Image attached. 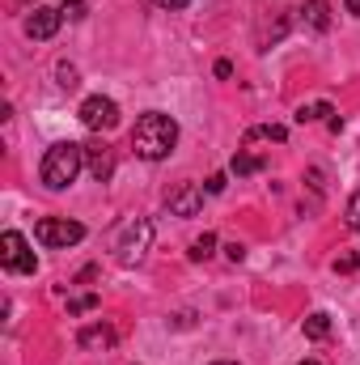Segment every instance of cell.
<instances>
[{"label":"cell","mask_w":360,"mask_h":365,"mask_svg":"<svg viewBox=\"0 0 360 365\" xmlns=\"http://www.w3.org/2000/svg\"><path fill=\"white\" fill-rule=\"evenodd\" d=\"M90 310H97V293H85V297L68 302V314H90Z\"/></svg>","instance_id":"obj_18"},{"label":"cell","mask_w":360,"mask_h":365,"mask_svg":"<svg viewBox=\"0 0 360 365\" xmlns=\"http://www.w3.org/2000/svg\"><path fill=\"white\" fill-rule=\"evenodd\" d=\"M60 13H64V21H85L90 4H85V0H64V4H60Z\"/></svg>","instance_id":"obj_17"},{"label":"cell","mask_w":360,"mask_h":365,"mask_svg":"<svg viewBox=\"0 0 360 365\" xmlns=\"http://www.w3.org/2000/svg\"><path fill=\"white\" fill-rule=\"evenodd\" d=\"M327 115H335V106H331V102H309V106H297V123H314V119H327Z\"/></svg>","instance_id":"obj_15"},{"label":"cell","mask_w":360,"mask_h":365,"mask_svg":"<svg viewBox=\"0 0 360 365\" xmlns=\"http://www.w3.org/2000/svg\"><path fill=\"white\" fill-rule=\"evenodd\" d=\"M93 276H97V268L90 264V268H81V276H77V284H85V280H93Z\"/></svg>","instance_id":"obj_26"},{"label":"cell","mask_w":360,"mask_h":365,"mask_svg":"<svg viewBox=\"0 0 360 365\" xmlns=\"http://www.w3.org/2000/svg\"><path fill=\"white\" fill-rule=\"evenodd\" d=\"M64 26V13L60 9H51V4H38L30 17H26V34L34 38V43H47V38H55V30Z\"/></svg>","instance_id":"obj_7"},{"label":"cell","mask_w":360,"mask_h":365,"mask_svg":"<svg viewBox=\"0 0 360 365\" xmlns=\"http://www.w3.org/2000/svg\"><path fill=\"white\" fill-rule=\"evenodd\" d=\"M229 170L233 175H259V170H268V158H259V153H233Z\"/></svg>","instance_id":"obj_13"},{"label":"cell","mask_w":360,"mask_h":365,"mask_svg":"<svg viewBox=\"0 0 360 365\" xmlns=\"http://www.w3.org/2000/svg\"><path fill=\"white\" fill-rule=\"evenodd\" d=\"M81 170H85V145L60 140V145H51V149L43 153L38 179H43V187H51V191H64V187H73V179H77Z\"/></svg>","instance_id":"obj_2"},{"label":"cell","mask_w":360,"mask_h":365,"mask_svg":"<svg viewBox=\"0 0 360 365\" xmlns=\"http://www.w3.org/2000/svg\"><path fill=\"white\" fill-rule=\"evenodd\" d=\"M85 170L93 175V182H110V175H115V149L102 136L85 145Z\"/></svg>","instance_id":"obj_8"},{"label":"cell","mask_w":360,"mask_h":365,"mask_svg":"<svg viewBox=\"0 0 360 365\" xmlns=\"http://www.w3.org/2000/svg\"><path fill=\"white\" fill-rule=\"evenodd\" d=\"M203 191H208V195H221V191H225V175H212V179L203 182Z\"/></svg>","instance_id":"obj_22"},{"label":"cell","mask_w":360,"mask_h":365,"mask_svg":"<svg viewBox=\"0 0 360 365\" xmlns=\"http://www.w3.org/2000/svg\"><path fill=\"white\" fill-rule=\"evenodd\" d=\"M55 77H60V86H64V90H77V86H81L73 64H55Z\"/></svg>","instance_id":"obj_19"},{"label":"cell","mask_w":360,"mask_h":365,"mask_svg":"<svg viewBox=\"0 0 360 365\" xmlns=\"http://www.w3.org/2000/svg\"><path fill=\"white\" fill-rule=\"evenodd\" d=\"M174 145H179V123H174L170 115L149 110V115L136 119V128H132V149H136V158L162 162V158H170Z\"/></svg>","instance_id":"obj_1"},{"label":"cell","mask_w":360,"mask_h":365,"mask_svg":"<svg viewBox=\"0 0 360 365\" xmlns=\"http://www.w3.org/2000/svg\"><path fill=\"white\" fill-rule=\"evenodd\" d=\"M34 238L51 251H64V247H77L85 238V225L81 221H68V217H43L34 225Z\"/></svg>","instance_id":"obj_4"},{"label":"cell","mask_w":360,"mask_h":365,"mask_svg":"<svg viewBox=\"0 0 360 365\" xmlns=\"http://www.w3.org/2000/svg\"><path fill=\"white\" fill-rule=\"evenodd\" d=\"M301 331H305V340H327V336H331V314H322V310L305 314Z\"/></svg>","instance_id":"obj_12"},{"label":"cell","mask_w":360,"mask_h":365,"mask_svg":"<svg viewBox=\"0 0 360 365\" xmlns=\"http://www.w3.org/2000/svg\"><path fill=\"white\" fill-rule=\"evenodd\" d=\"M212 365H238V361H212Z\"/></svg>","instance_id":"obj_28"},{"label":"cell","mask_w":360,"mask_h":365,"mask_svg":"<svg viewBox=\"0 0 360 365\" xmlns=\"http://www.w3.org/2000/svg\"><path fill=\"white\" fill-rule=\"evenodd\" d=\"M77 344H81L85 353H106V349L115 344V331H110L106 323H93V327H85V331L77 336Z\"/></svg>","instance_id":"obj_10"},{"label":"cell","mask_w":360,"mask_h":365,"mask_svg":"<svg viewBox=\"0 0 360 365\" xmlns=\"http://www.w3.org/2000/svg\"><path fill=\"white\" fill-rule=\"evenodd\" d=\"M212 73L225 81V77H233V64H229V60H216V68H212Z\"/></svg>","instance_id":"obj_24"},{"label":"cell","mask_w":360,"mask_h":365,"mask_svg":"<svg viewBox=\"0 0 360 365\" xmlns=\"http://www.w3.org/2000/svg\"><path fill=\"white\" fill-rule=\"evenodd\" d=\"M77 115H81V123H85L90 132H97V136H102V132H110V128L119 123V106H115V98H102V93L85 98Z\"/></svg>","instance_id":"obj_6"},{"label":"cell","mask_w":360,"mask_h":365,"mask_svg":"<svg viewBox=\"0 0 360 365\" xmlns=\"http://www.w3.org/2000/svg\"><path fill=\"white\" fill-rule=\"evenodd\" d=\"M301 365H318V361H301Z\"/></svg>","instance_id":"obj_29"},{"label":"cell","mask_w":360,"mask_h":365,"mask_svg":"<svg viewBox=\"0 0 360 365\" xmlns=\"http://www.w3.org/2000/svg\"><path fill=\"white\" fill-rule=\"evenodd\" d=\"M212 251H216V234H199V238L191 242V251H186V255H191L195 264H203V259H212Z\"/></svg>","instance_id":"obj_16"},{"label":"cell","mask_w":360,"mask_h":365,"mask_svg":"<svg viewBox=\"0 0 360 365\" xmlns=\"http://www.w3.org/2000/svg\"><path fill=\"white\" fill-rule=\"evenodd\" d=\"M335 272H344V276L360 272V255H344V259H335Z\"/></svg>","instance_id":"obj_21"},{"label":"cell","mask_w":360,"mask_h":365,"mask_svg":"<svg viewBox=\"0 0 360 365\" xmlns=\"http://www.w3.org/2000/svg\"><path fill=\"white\" fill-rule=\"evenodd\" d=\"M149 247H153V221H149V217H127V221L115 230V238H110V251H115V259H119L123 268L144 264Z\"/></svg>","instance_id":"obj_3"},{"label":"cell","mask_w":360,"mask_h":365,"mask_svg":"<svg viewBox=\"0 0 360 365\" xmlns=\"http://www.w3.org/2000/svg\"><path fill=\"white\" fill-rule=\"evenodd\" d=\"M166 208H170L174 217H195V212L203 208V187H199V182H179V187L166 195Z\"/></svg>","instance_id":"obj_9"},{"label":"cell","mask_w":360,"mask_h":365,"mask_svg":"<svg viewBox=\"0 0 360 365\" xmlns=\"http://www.w3.org/2000/svg\"><path fill=\"white\" fill-rule=\"evenodd\" d=\"M255 140H288V128H280V123H259V128L246 132V145H255Z\"/></svg>","instance_id":"obj_14"},{"label":"cell","mask_w":360,"mask_h":365,"mask_svg":"<svg viewBox=\"0 0 360 365\" xmlns=\"http://www.w3.org/2000/svg\"><path fill=\"white\" fill-rule=\"evenodd\" d=\"M301 17H305V26H309V30H318V34H327V30H331V4H327V0H305Z\"/></svg>","instance_id":"obj_11"},{"label":"cell","mask_w":360,"mask_h":365,"mask_svg":"<svg viewBox=\"0 0 360 365\" xmlns=\"http://www.w3.org/2000/svg\"><path fill=\"white\" fill-rule=\"evenodd\" d=\"M225 255H229L233 264H242V259H246V247H242V242H229V247H225Z\"/></svg>","instance_id":"obj_23"},{"label":"cell","mask_w":360,"mask_h":365,"mask_svg":"<svg viewBox=\"0 0 360 365\" xmlns=\"http://www.w3.org/2000/svg\"><path fill=\"white\" fill-rule=\"evenodd\" d=\"M0 264H4L9 272H17V276L38 272V259H34L30 242H26L17 230H4V234H0Z\"/></svg>","instance_id":"obj_5"},{"label":"cell","mask_w":360,"mask_h":365,"mask_svg":"<svg viewBox=\"0 0 360 365\" xmlns=\"http://www.w3.org/2000/svg\"><path fill=\"white\" fill-rule=\"evenodd\" d=\"M153 4H157V9H186L191 0H153Z\"/></svg>","instance_id":"obj_25"},{"label":"cell","mask_w":360,"mask_h":365,"mask_svg":"<svg viewBox=\"0 0 360 365\" xmlns=\"http://www.w3.org/2000/svg\"><path fill=\"white\" fill-rule=\"evenodd\" d=\"M344 4H348V13H352V17H360V0H344Z\"/></svg>","instance_id":"obj_27"},{"label":"cell","mask_w":360,"mask_h":365,"mask_svg":"<svg viewBox=\"0 0 360 365\" xmlns=\"http://www.w3.org/2000/svg\"><path fill=\"white\" fill-rule=\"evenodd\" d=\"M348 230H356L360 234V187H356V195L348 200Z\"/></svg>","instance_id":"obj_20"}]
</instances>
